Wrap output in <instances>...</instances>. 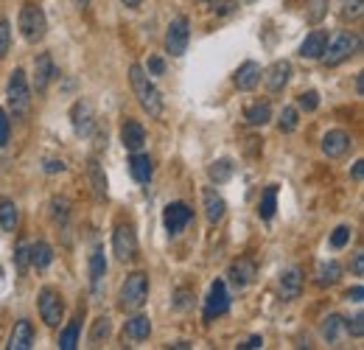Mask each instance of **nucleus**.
Returning a JSON list of instances; mask_svg holds the SVG:
<instances>
[{"label": "nucleus", "mask_w": 364, "mask_h": 350, "mask_svg": "<svg viewBox=\"0 0 364 350\" xmlns=\"http://www.w3.org/2000/svg\"><path fill=\"white\" fill-rule=\"evenodd\" d=\"M129 84L138 104L148 112V118H163V96L155 87V81L148 79V73L143 70V65H129Z\"/></svg>", "instance_id": "1"}, {"label": "nucleus", "mask_w": 364, "mask_h": 350, "mask_svg": "<svg viewBox=\"0 0 364 350\" xmlns=\"http://www.w3.org/2000/svg\"><path fill=\"white\" fill-rule=\"evenodd\" d=\"M359 48H361V40H359L356 31H339V34H333V37L328 40V45H325V51H322L320 59H322L328 68H337V65L348 62L350 56H356Z\"/></svg>", "instance_id": "2"}, {"label": "nucleus", "mask_w": 364, "mask_h": 350, "mask_svg": "<svg viewBox=\"0 0 364 350\" xmlns=\"http://www.w3.org/2000/svg\"><path fill=\"white\" fill-rule=\"evenodd\" d=\"M6 104L12 107L14 118H25L31 112V84H28L25 73L20 68H14L9 73V84H6Z\"/></svg>", "instance_id": "3"}, {"label": "nucleus", "mask_w": 364, "mask_h": 350, "mask_svg": "<svg viewBox=\"0 0 364 350\" xmlns=\"http://www.w3.org/2000/svg\"><path fill=\"white\" fill-rule=\"evenodd\" d=\"M148 297V275L146 272H132L127 275L124 286L118 295V308L120 311H140Z\"/></svg>", "instance_id": "4"}, {"label": "nucleus", "mask_w": 364, "mask_h": 350, "mask_svg": "<svg viewBox=\"0 0 364 350\" xmlns=\"http://www.w3.org/2000/svg\"><path fill=\"white\" fill-rule=\"evenodd\" d=\"M17 25H20V34L25 42H42L45 40V31H48V20H45V12L37 6V3H25L20 9V17H17Z\"/></svg>", "instance_id": "5"}, {"label": "nucleus", "mask_w": 364, "mask_h": 350, "mask_svg": "<svg viewBox=\"0 0 364 350\" xmlns=\"http://www.w3.org/2000/svg\"><path fill=\"white\" fill-rule=\"evenodd\" d=\"M37 306H40L42 323L48 328H59V323H62V317H65V300H62V295H59L56 288L45 286L40 291V297H37Z\"/></svg>", "instance_id": "6"}, {"label": "nucleus", "mask_w": 364, "mask_h": 350, "mask_svg": "<svg viewBox=\"0 0 364 350\" xmlns=\"http://www.w3.org/2000/svg\"><path fill=\"white\" fill-rule=\"evenodd\" d=\"M112 252L118 260H135L138 258V236H135V227L120 221L115 224V232H112Z\"/></svg>", "instance_id": "7"}, {"label": "nucleus", "mask_w": 364, "mask_h": 350, "mask_svg": "<svg viewBox=\"0 0 364 350\" xmlns=\"http://www.w3.org/2000/svg\"><path fill=\"white\" fill-rule=\"evenodd\" d=\"M191 42V23L188 17H174L166 28V51L171 56H182Z\"/></svg>", "instance_id": "8"}, {"label": "nucleus", "mask_w": 364, "mask_h": 350, "mask_svg": "<svg viewBox=\"0 0 364 350\" xmlns=\"http://www.w3.org/2000/svg\"><path fill=\"white\" fill-rule=\"evenodd\" d=\"M227 308H230L227 283L224 280H213V283H210V288H207V297H205V311H202L205 323H210V319L227 314Z\"/></svg>", "instance_id": "9"}, {"label": "nucleus", "mask_w": 364, "mask_h": 350, "mask_svg": "<svg viewBox=\"0 0 364 350\" xmlns=\"http://www.w3.org/2000/svg\"><path fill=\"white\" fill-rule=\"evenodd\" d=\"M70 126L79 137H90L96 132V109L90 101L79 98L73 107H70Z\"/></svg>", "instance_id": "10"}, {"label": "nucleus", "mask_w": 364, "mask_h": 350, "mask_svg": "<svg viewBox=\"0 0 364 350\" xmlns=\"http://www.w3.org/2000/svg\"><path fill=\"white\" fill-rule=\"evenodd\" d=\"M191 219H194V213H191V208L185 205V202H171V205L166 208V213H163V224H166V230L171 232V236H179V232L191 224Z\"/></svg>", "instance_id": "11"}, {"label": "nucleus", "mask_w": 364, "mask_h": 350, "mask_svg": "<svg viewBox=\"0 0 364 350\" xmlns=\"http://www.w3.org/2000/svg\"><path fill=\"white\" fill-rule=\"evenodd\" d=\"M350 146H353V137L345 129H330L322 137V154L330 157V160H339L350 152Z\"/></svg>", "instance_id": "12"}, {"label": "nucleus", "mask_w": 364, "mask_h": 350, "mask_svg": "<svg viewBox=\"0 0 364 350\" xmlns=\"http://www.w3.org/2000/svg\"><path fill=\"white\" fill-rule=\"evenodd\" d=\"M261 79H263V84H266L269 93H281L283 87L289 84V79H291V65H289L286 59H278V62H272V65L261 73Z\"/></svg>", "instance_id": "13"}, {"label": "nucleus", "mask_w": 364, "mask_h": 350, "mask_svg": "<svg viewBox=\"0 0 364 350\" xmlns=\"http://www.w3.org/2000/svg\"><path fill=\"white\" fill-rule=\"evenodd\" d=\"M104 280H107V255L104 247H96L93 255H90V288H93L96 297L104 295Z\"/></svg>", "instance_id": "14"}, {"label": "nucleus", "mask_w": 364, "mask_h": 350, "mask_svg": "<svg viewBox=\"0 0 364 350\" xmlns=\"http://www.w3.org/2000/svg\"><path fill=\"white\" fill-rule=\"evenodd\" d=\"M255 275H258V269H255V264L250 258H238V260H233V264L227 267V280L241 291V288H247L252 280H255Z\"/></svg>", "instance_id": "15"}, {"label": "nucleus", "mask_w": 364, "mask_h": 350, "mask_svg": "<svg viewBox=\"0 0 364 350\" xmlns=\"http://www.w3.org/2000/svg\"><path fill=\"white\" fill-rule=\"evenodd\" d=\"M261 65L258 62H252V59H247L244 65H241L235 73H233V84L238 87L241 93H250V90H255V87L261 84Z\"/></svg>", "instance_id": "16"}, {"label": "nucleus", "mask_w": 364, "mask_h": 350, "mask_svg": "<svg viewBox=\"0 0 364 350\" xmlns=\"http://www.w3.org/2000/svg\"><path fill=\"white\" fill-rule=\"evenodd\" d=\"M53 76H56V65H53V59H51V53H40L37 59H34V76H31L34 90H37V93H45Z\"/></svg>", "instance_id": "17"}, {"label": "nucleus", "mask_w": 364, "mask_h": 350, "mask_svg": "<svg viewBox=\"0 0 364 350\" xmlns=\"http://www.w3.org/2000/svg\"><path fill=\"white\" fill-rule=\"evenodd\" d=\"M120 143H124L127 152H140L146 146V129L140 121L135 118H127L124 126H120Z\"/></svg>", "instance_id": "18"}, {"label": "nucleus", "mask_w": 364, "mask_h": 350, "mask_svg": "<svg viewBox=\"0 0 364 350\" xmlns=\"http://www.w3.org/2000/svg\"><path fill=\"white\" fill-rule=\"evenodd\" d=\"M202 205H205V216H207L210 224H219L224 219L227 205H224V199H222V193L216 188H205L202 191Z\"/></svg>", "instance_id": "19"}, {"label": "nucleus", "mask_w": 364, "mask_h": 350, "mask_svg": "<svg viewBox=\"0 0 364 350\" xmlns=\"http://www.w3.org/2000/svg\"><path fill=\"white\" fill-rule=\"evenodd\" d=\"M281 297L283 300H297L300 297V291H302V272L297 267H289L286 272H281Z\"/></svg>", "instance_id": "20"}, {"label": "nucleus", "mask_w": 364, "mask_h": 350, "mask_svg": "<svg viewBox=\"0 0 364 350\" xmlns=\"http://www.w3.org/2000/svg\"><path fill=\"white\" fill-rule=\"evenodd\" d=\"M325 45H328V31L317 28V31H311L306 40H302L300 56H302V59H320L322 51H325Z\"/></svg>", "instance_id": "21"}, {"label": "nucleus", "mask_w": 364, "mask_h": 350, "mask_svg": "<svg viewBox=\"0 0 364 350\" xmlns=\"http://www.w3.org/2000/svg\"><path fill=\"white\" fill-rule=\"evenodd\" d=\"M129 174H132V180L146 185L151 180V174H155V165H151V157L148 154H140V152H132L129 157Z\"/></svg>", "instance_id": "22"}, {"label": "nucleus", "mask_w": 364, "mask_h": 350, "mask_svg": "<svg viewBox=\"0 0 364 350\" xmlns=\"http://www.w3.org/2000/svg\"><path fill=\"white\" fill-rule=\"evenodd\" d=\"M34 345V325L28 319H20L9 336V350H28Z\"/></svg>", "instance_id": "23"}, {"label": "nucleus", "mask_w": 364, "mask_h": 350, "mask_svg": "<svg viewBox=\"0 0 364 350\" xmlns=\"http://www.w3.org/2000/svg\"><path fill=\"white\" fill-rule=\"evenodd\" d=\"M148 334H151V319H148V317L135 314V317L127 319V325H124V336H127V339L143 342V339H148Z\"/></svg>", "instance_id": "24"}, {"label": "nucleus", "mask_w": 364, "mask_h": 350, "mask_svg": "<svg viewBox=\"0 0 364 350\" xmlns=\"http://www.w3.org/2000/svg\"><path fill=\"white\" fill-rule=\"evenodd\" d=\"M342 278V267H339V260H322V264L317 267V275H314V283L317 286H333Z\"/></svg>", "instance_id": "25"}, {"label": "nucleus", "mask_w": 364, "mask_h": 350, "mask_svg": "<svg viewBox=\"0 0 364 350\" xmlns=\"http://www.w3.org/2000/svg\"><path fill=\"white\" fill-rule=\"evenodd\" d=\"M28 260H31V267H37V269H48L53 264V250H51V244L48 241L31 244V247H28Z\"/></svg>", "instance_id": "26"}, {"label": "nucleus", "mask_w": 364, "mask_h": 350, "mask_svg": "<svg viewBox=\"0 0 364 350\" xmlns=\"http://www.w3.org/2000/svg\"><path fill=\"white\" fill-rule=\"evenodd\" d=\"M244 118H247L250 126H266V124L272 121V107H269V101H255V104H250V107L244 109Z\"/></svg>", "instance_id": "27"}, {"label": "nucleus", "mask_w": 364, "mask_h": 350, "mask_svg": "<svg viewBox=\"0 0 364 350\" xmlns=\"http://www.w3.org/2000/svg\"><path fill=\"white\" fill-rule=\"evenodd\" d=\"M275 211H278V185H269V188L263 191L261 202H258V216H261L263 221H269L272 216H275Z\"/></svg>", "instance_id": "28"}, {"label": "nucleus", "mask_w": 364, "mask_h": 350, "mask_svg": "<svg viewBox=\"0 0 364 350\" xmlns=\"http://www.w3.org/2000/svg\"><path fill=\"white\" fill-rule=\"evenodd\" d=\"M17 221H20V211L14 205V199H0V227L12 232Z\"/></svg>", "instance_id": "29"}, {"label": "nucleus", "mask_w": 364, "mask_h": 350, "mask_svg": "<svg viewBox=\"0 0 364 350\" xmlns=\"http://www.w3.org/2000/svg\"><path fill=\"white\" fill-rule=\"evenodd\" d=\"M90 183H93V191L99 199H107V177H104L99 160H90Z\"/></svg>", "instance_id": "30"}, {"label": "nucleus", "mask_w": 364, "mask_h": 350, "mask_svg": "<svg viewBox=\"0 0 364 350\" xmlns=\"http://www.w3.org/2000/svg\"><path fill=\"white\" fill-rule=\"evenodd\" d=\"M300 126V109L297 107H283L281 109V115H278V129L281 132H294Z\"/></svg>", "instance_id": "31"}, {"label": "nucleus", "mask_w": 364, "mask_h": 350, "mask_svg": "<svg viewBox=\"0 0 364 350\" xmlns=\"http://www.w3.org/2000/svg\"><path fill=\"white\" fill-rule=\"evenodd\" d=\"M207 174H210V180H213L216 185H222V183H227L233 177V163L230 160H216L213 165L207 168Z\"/></svg>", "instance_id": "32"}, {"label": "nucleus", "mask_w": 364, "mask_h": 350, "mask_svg": "<svg viewBox=\"0 0 364 350\" xmlns=\"http://www.w3.org/2000/svg\"><path fill=\"white\" fill-rule=\"evenodd\" d=\"M76 345H79V319L68 323L65 331L59 334V347L62 350H76Z\"/></svg>", "instance_id": "33"}, {"label": "nucleus", "mask_w": 364, "mask_h": 350, "mask_svg": "<svg viewBox=\"0 0 364 350\" xmlns=\"http://www.w3.org/2000/svg\"><path fill=\"white\" fill-rule=\"evenodd\" d=\"M112 334V323H109V317H99L96 323H93V331H90V342H101V339H107Z\"/></svg>", "instance_id": "34"}, {"label": "nucleus", "mask_w": 364, "mask_h": 350, "mask_svg": "<svg viewBox=\"0 0 364 350\" xmlns=\"http://www.w3.org/2000/svg\"><path fill=\"white\" fill-rule=\"evenodd\" d=\"M328 14V0H309L306 3V20L309 23H320Z\"/></svg>", "instance_id": "35"}, {"label": "nucleus", "mask_w": 364, "mask_h": 350, "mask_svg": "<svg viewBox=\"0 0 364 350\" xmlns=\"http://www.w3.org/2000/svg\"><path fill=\"white\" fill-rule=\"evenodd\" d=\"M339 14H342V20H359L364 14V0H342Z\"/></svg>", "instance_id": "36"}, {"label": "nucleus", "mask_w": 364, "mask_h": 350, "mask_svg": "<svg viewBox=\"0 0 364 350\" xmlns=\"http://www.w3.org/2000/svg\"><path fill=\"white\" fill-rule=\"evenodd\" d=\"M9 48H12V25L6 17H0V59L9 56Z\"/></svg>", "instance_id": "37"}, {"label": "nucleus", "mask_w": 364, "mask_h": 350, "mask_svg": "<svg viewBox=\"0 0 364 350\" xmlns=\"http://www.w3.org/2000/svg\"><path fill=\"white\" fill-rule=\"evenodd\" d=\"M339 328H342V317H337V314H330L325 323H322V336L328 339V342H337V336H339Z\"/></svg>", "instance_id": "38"}, {"label": "nucleus", "mask_w": 364, "mask_h": 350, "mask_svg": "<svg viewBox=\"0 0 364 350\" xmlns=\"http://www.w3.org/2000/svg\"><path fill=\"white\" fill-rule=\"evenodd\" d=\"M317 107H320V93H317V90H309V93H300V96H297V109L314 112Z\"/></svg>", "instance_id": "39"}, {"label": "nucleus", "mask_w": 364, "mask_h": 350, "mask_svg": "<svg viewBox=\"0 0 364 350\" xmlns=\"http://www.w3.org/2000/svg\"><path fill=\"white\" fill-rule=\"evenodd\" d=\"M348 241H350V227H348V224H339L337 230L330 232V247H333V250H342Z\"/></svg>", "instance_id": "40"}, {"label": "nucleus", "mask_w": 364, "mask_h": 350, "mask_svg": "<svg viewBox=\"0 0 364 350\" xmlns=\"http://www.w3.org/2000/svg\"><path fill=\"white\" fill-rule=\"evenodd\" d=\"M342 323H345V328H348L350 336H356V339L364 336V314H361V311H359L353 319H342Z\"/></svg>", "instance_id": "41"}, {"label": "nucleus", "mask_w": 364, "mask_h": 350, "mask_svg": "<svg viewBox=\"0 0 364 350\" xmlns=\"http://www.w3.org/2000/svg\"><path fill=\"white\" fill-rule=\"evenodd\" d=\"M9 135H12V121H9V112H6V109H0V149H6Z\"/></svg>", "instance_id": "42"}, {"label": "nucleus", "mask_w": 364, "mask_h": 350, "mask_svg": "<svg viewBox=\"0 0 364 350\" xmlns=\"http://www.w3.org/2000/svg\"><path fill=\"white\" fill-rule=\"evenodd\" d=\"M207 3L216 14H233L238 9V0H207Z\"/></svg>", "instance_id": "43"}, {"label": "nucleus", "mask_w": 364, "mask_h": 350, "mask_svg": "<svg viewBox=\"0 0 364 350\" xmlns=\"http://www.w3.org/2000/svg\"><path fill=\"white\" fill-rule=\"evenodd\" d=\"M51 208H53V221H59V224L68 221V202L65 199H53Z\"/></svg>", "instance_id": "44"}, {"label": "nucleus", "mask_w": 364, "mask_h": 350, "mask_svg": "<svg viewBox=\"0 0 364 350\" xmlns=\"http://www.w3.org/2000/svg\"><path fill=\"white\" fill-rule=\"evenodd\" d=\"M146 68H148V76H163L166 73V62L160 59V56H151Z\"/></svg>", "instance_id": "45"}, {"label": "nucleus", "mask_w": 364, "mask_h": 350, "mask_svg": "<svg viewBox=\"0 0 364 350\" xmlns=\"http://www.w3.org/2000/svg\"><path fill=\"white\" fill-rule=\"evenodd\" d=\"M14 260H17L20 272H25V269H28V264H31V260H28V247H25V244H20V247H17V255H14Z\"/></svg>", "instance_id": "46"}, {"label": "nucleus", "mask_w": 364, "mask_h": 350, "mask_svg": "<svg viewBox=\"0 0 364 350\" xmlns=\"http://www.w3.org/2000/svg\"><path fill=\"white\" fill-rule=\"evenodd\" d=\"M65 171V163L56 160V157H48L45 160V174H62Z\"/></svg>", "instance_id": "47"}, {"label": "nucleus", "mask_w": 364, "mask_h": 350, "mask_svg": "<svg viewBox=\"0 0 364 350\" xmlns=\"http://www.w3.org/2000/svg\"><path fill=\"white\" fill-rule=\"evenodd\" d=\"M188 297H191V291H188V288H179V291H177V303H174V306H177L179 311H185V308L191 306V303H188Z\"/></svg>", "instance_id": "48"}, {"label": "nucleus", "mask_w": 364, "mask_h": 350, "mask_svg": "<svg viewBox=\"0 0 364 350\" xmlns=\"http://www.w3.org/2000/svg\"><path fill=\"white\" fill-rule=\"evenodd\" d=\"M353 275H356V278L364 275V255H361V252L353 255Z\"/></svg>", "instance_id": "49"}, {"label": "nucleus", "mask_w": 364, "mask_h": 350, "mask_svg": "<svg viewBox=\"0 0 364 350\" xmlns=\"http://www.w3.org/2000/svg\"><path fill=\"white\" fill-rule=\"evenodd\" d=\"M348 300H350V303H361V300H364V288H361V286H353V288L348 291Z\"/></svg>", "instance_id": "50"}, {"label": "nucleus", "mask_w": 364, "mask_h": 350, "mask_svg": "<svg viewBox=\"0 0 364 350\" xmlns=\"http://www.w3.org/2000/svg\"><path fill=\"white\" fill-rule=\"evenodd\" d=\"M241 347H244V350H255V347H263V339L261 336H252L247 345H241Z\"/></svg>", "instance_id": "51"}, {"label": "nucleus", "mask_w": 364, "mask_h": 350, "mask_svg": "<svg viewBox=\"0 0 364 350\" xmlns=\"http://www.w3.org/2000/svg\"><path fill=\"white\" fill-rule=\"evenodd\" d=\"M356 93H364V73H356Z\"/></svg>", "instance_id": "52"}, {"label": "nucleus", "mask_w": 364, "mask_h": 350, "mask_svg": "<svg viewBox=\"0 0 364 350\" xmlns=\"http://www.w3.org/2000/svg\"><path fill=\"white\" fill-rule=\"evenodd\" d=\"M361 174H364V163L359 160V163L353 165V180H361Z\"/></svg>", "instance_id": "53"}, {"label": "nucleus", "mask_w": 364, "mask_h": 350, "mask_svg": "<svg viewBox=\"0 0 364 350\" xmlns=\"http://www.w3.org/2000/svg\"><path fill=\"white\" fill-rule=\"evenodd\" d=\"M120 3H124L127 9H140V3H143V0H120Z\"/></svg>", "instance_id": "54"}, {"label": "nucleus", "mask_w": 364, "mask_h": 350, "mask_svg": "<svg viewBox=\"0 0 364 350\" xmlns=\"http://www.w3.org/2000/svg\"><path fill=\"white\" fill-rule=\"evenodd\" d=\"M73 3H76L79 9H87V6H90V0H73Z\"/></svg>", "instance_id": "55"}]
</instances>
